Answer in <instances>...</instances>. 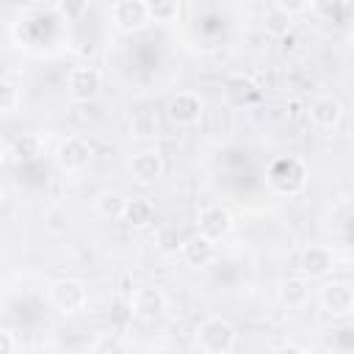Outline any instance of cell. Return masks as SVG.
Listing matches in <instances>:
<instances>
[{"mask_svg":"<svg viewBox=\"0 0 354 354\" xmlns=\"http://www.w3.org/2000/svg\"><path fill=\"white\" fill-rule=\"evenodd\" d=\"M122 221L133 230H147L152 221H155V205L144 196H133L127 199L124 205V213H122Z\"/></svg>","mask_w":354,"mask_h":354,"instance_id":"cell-15","label":"cell"},{"mask_svg":"<svg viewBox=\"0 0 354 354\" xmlns=\"http://www.w3.org/2000/svg\"><path fill=\"white\" fill-rule=\"evenodd\" d=\"M266 183L279 196H296L307 185V169L299 158H277L266 171Z\"/></svg>","mask_w":354,"mask_h":354,"instance_id":"cell-1","label":"cell"},{"mask_svg":"<svg viewBox=\"0 0 354 354\" xmlns=\"http://www.w3.org/2000/svg\"><path fill=\"white\" fill-rule=\"evenodd\" d=\"M111 19L119 30H138L147 25L149 11L144 0H116L111 8Z\"/></svg>","mask_w":354,"mask_h":354,"instance_id":"cell-6","label":"cell"},{"mask_svg":"<svg viewBox=\"0 0 354 354\" xmlns=\"http://www.w3.org/2000/svg\"><path fill=\"white\" fill-rule=\"evenodd\" d=\"M321 307L326 315H348L354 310V290L346 285V282H329L324 290H321Z\"/></svg>","mask_w":354,"mask_h":354,"instance_id":"cell-8","label":"cell"},{"mask_svg":"<svg viewBox=\"0 0 354 354\" xmlns=\"http://www.w3.org/2000/svg\"><path fill=\"white\" fill-rule=\"evenodd\" d=\"M19 102H22V91H19V86H17L11 77H6V80H3V100H0V111L8 116V113H14V111L19 108Z\"/></svg>","mask_w":354,"mask_h":354,"instance_id":"cell-21","label":"cell"},{"mask_svg":"<svg viewBox=\"0 0 354 354\" xmlns=\"http://www.w3.org/2000/svg\"><path fill=\"white\" fill-rule=\"evenodd\" d=\"M50 301L61 313H77L88 301V290L77 279H58L50 285Z\"/></svg>","mask_w":354,"mask_h":354,"instance_id":"cell-3","label":"cell"},{"mask_svg":"<svg viewBox=\"0 0 354 354\" xmlns=\"http://www.w3.org/2000/svg\"><path fill=\"white\" fill-rule=\"evenodd\" d=\"M66 88H69V97L77 100V102L94 100V94L100 91V75H97V69H91V66L72 69L69 77H66Z\"/></svg>","mask_w":354,"mask_h":354,"instance_id":"cell-10","label":"cell"},{"mask_svg":"<svg viewBox=\"0 0 354 354\" xmlns=\"http://www.w3.org/2000/svg\"><path fill=\"white\" fill-rule=\"evenodd\" d=\"M196 346L205 354H230L238 346V332L227 318H207L196 329Z\"/></svg>","mask_w":354,"mask_h":354,"instance_id":"cell-2","label":"cell"},{"mask_svg":"<svg viewBox=\"0 0 354 354\" xmlns=\"http://www.w3.org/2000/svg\"><path fill=\"white\" fill-rule=\"evenodd\" d=\"M28 3H33V6H41V3H47V0H28Z\"/></svg>","mask_w":354,"mask_h":354,"instance_id":"cell-27","label":"cell"},{"mask_svg":"<svg viewBox=\"0 0 354 354\" xmlns=\"http://www.w3.org/2000/svg\"><path fill=\"white\" fill-rule=\"evenodd\" d=\"M124 205H127V199H124L122 194L105 191V194H100V199H97V213L105 216V218H122Z\"/></svg>","mask_w":354,"mask_h":354,"instance_id":"cell-18","label":"cell"},{"mask_svg":"<svg viewBox=\"0 0 354 354\" xmlns=\"http://www.w3.org/2000/svg\"><path fill=\"white\" fill-rule=\"evenodd\" d=\"M332 266H335V257H332V252L324 249V246H307V249L299 254V271H301L304 277H310V279L326 277V274L332 271Z\"/></svg>","mask_w":354,"mask_h":354,"instance_id":"cell-12","label":"cell"},{"mask_svg":"<svg viewBox=\"0 0 354 354\" xmlns=\"http://www.w3.org/2000/svg\"><path fill=\"white\" fill-rule=\"evenodd\" d=\"M279 296L288 307H304L307 299H310V285L304 277H288L279 288Z\"/></svg>","mask_w":354,"mask_h":354,"instance_id":"cell-16","label":"cell"},{"mask_svg":"<svg viewBox=\"0 0 354 354\" xmlns=\"http://www.w3.org/2000/svg\"><path fill=\"white\" fill-rule=\"evenodd\" d=\"M130 174H133L136 183L149 185L163 174V158L155 149H141L130 158Z\"/></svg>","mask_w":354,"mask_h":354,"instance_id":"cell-11","label":"cell"},{"mask_svg":"<svg viewBox=\"0 0 354 354\" xmlns=\"http://www.w3.org/2000/svg\"><path fill=\"white\" fill-rule=\"evenodd\" d=\"M196 224H199V232H202V235L218 241V238H224V235L230 232V227H232V216H230L224 207L210 205V207H205V210L199 213Z\"/></svg>","mask_w":354,"mask_h":354,"instance_id":"cell-13","label":"cell"},{"mask_svg":"<svg viewBox=\"0 0 354 354\" xmlns=\"http://www.w3.org/2000/svg\"><path fill=\"white\" fill-rule=\"evenodd\" d=\"M307 3H310V0H277V8L285 11L288 17H293V14H301V11L307 8Z\"/></svg>","mask_w":354,"mask_h":354,"instance_id":"cell-25","label":"cell"},{"mask_svg":"<svg viewBox=\"0 0 354 354\" xmlns=\"http://www.w3.org/2000/svg\"><path fill=\"white\" fill-rule=\"evenodd\" d=\"M130 310L141 321H155L166 310V296L158 288H136L130 293Z\"/></svg>","mask_w":354,"mask_h":354,"instance_id":"cell-7","label":"cell"},{"mask_svg":"<svg viewBox=\"0 0 354 354\" xmlns=\"http://www.w3.org/2000/svg\"><path fill=\"white\" fill-rule=\"evenodd\" d=\"M183 257H185V263H188L191 268H205V266L216 257L213 238H207V235H202V232L185 238V243H183Z\"/></svg>","mask_w":354,"mask_h":354,"instance_id":"cell-14","label":"cell"},{"mask_svg":"<svg viewBox=\"0 0 354 354\" xmlns=\"http://www.w3.org/2000/svg\"><path fill=\"white\" fill-rule=\"evenodd\" d=\"M91 155H94L91 144H88L86 138L72 136V138H66V141L58 144V149H55V163H58L66 174H75V171H83V169L88 166Z\"/></svg>","mask_w":354,"mask_h":354,"instance_id":"cell-4","label":"cell"},{"mask_svg":"<svg viewBox=\"0 0 354 354\" xmlns=\"http://www.w3.org/2000/svg\"><path fill=\"white\" fill-rule=\"evenodd\" d=\"M252 94H254V83H252L249 77L235 75V77H230V80H227V97H230V100L243 102V100H249Z\"/></svg>","mask_w":354,"mask_h":354,"instance_id":"cell-20","label":"cell"},{"mask_svg":"<svg viewBox=\"0 0 354 354\" xmlns=\"http://www.w3.org/2000/svg\"><path fill=\"white\" fill-rule=\"evenodd\" d=\"M55 8L64 19H80L86 11V0H55Z\"/></svg>","mask_w":354,"mask_h":354,"instance_id":"cell-23","label":"cell"},{"mask_svg":"<svg viewBox=\"0 0 354 354\" xmlns=\"http://www.w3.org/2000/svg\"><path fill=\"white\" fill-rule=\"evenodd\" d=\"M8 155H14L19 163L36 160V158L41 155V141H39V136H36V133H22L17 141H11Z\"/></svg>","mask_w":354,"mask_h":354,"instance_id":"cell-17","label":"cell"},{"mask_svg":"<svg viewBox=\"0 0 354 354\" xmlns=\"http://www.w3.org/2000/svg\"><path fill=\"white\" fill-rule=\"evenodd\" d=\"M149 19L155 22H171L180 14V0H144Z\"/></svg>","mask_w":354,"mask_h":354,"instance_id":"cell-19","label":"cell"},{"mask_svg":"<svg viewBox=\"0 0 354 354\" xmlns=\"http://www.w3.org/2000/svg\"><path fill=\"white\" fill-rule=\"evenodd\" d=\"M166 116L177 127H191V124H196L202 119V100L194 91H180V94H174L169 100Z\"/></svg>","mask_w":354,"mask_h":354,"instance_id":"cell-5","label":"cell"},{"mask_svg":"<svg viewBox=\"0 0 354 354\" xmlns=\"http://www.w3.org/2000/svg\"><path fill=\"white\" fill-rule=\"evenodd\" d=\"M155 243H158L160 252L171 254V252H177V249L183 252V243H185V241H183V235H180L177 230L169 227V230H160V232H158V241H155Z\"/></svg>","mask_w":354,"mask_h":354,"instance_id":"cell-22","label":"cell"},{"mask_svg":"<svg viewBox=\"0 0 354 354\" xmlns=\"http://www.w3.org/2000/svg\"><path fill=\"white\" fill-rule=\"evenodd\" d=\"M14 348H17V343H14L11 332H0V354H11Z\"/></svg>","mask_w":354,"mask_h":354,"instance_id":"cell-26","label":"cell"},{"mask_svg":"<svg viewBox=\"0 0 354 354\" xmlns=\"http://www.w3.org/2000/svg\"><path fill=\"white\" fill-rule=\"evenodd\" d=\"M340 119H343V105H340L337 97L321 94V97H315V100L310 102V122H313L315 127L332 130V127L340 124Z\"/></svg>","mask_w":354,"mask_h":354,"instance_id":"cell-9","label":"cell"},{"mask_svg":"<svg viewBox=\"0 0 354 354\" xmlns=\"http://www.w3.org/2000/svg\"><path fill=\"white\" fill-rule=\"evenodd\" d=\"M310 3H313L315 14H321V17H337L346 8V0H310Z\"/></svg>","mask_w":354,"mask_h":354,"instance_id":"cell-24","label":"cell"}]
</instances>
